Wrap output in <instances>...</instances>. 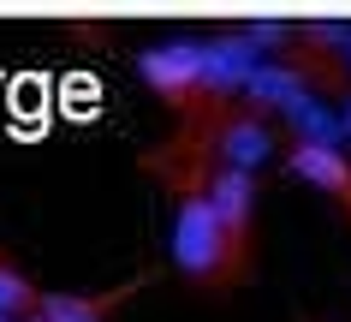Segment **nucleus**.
<instances>
[{
	"mask_svg": "<svg viewBox=\"0 0 351 322\" xmlns=\"http://www.w3.org/2000/svg\"><path fill=\"white\" fill-rule=\"evenodd\" d=\"M36 299H42V286L24 275L6 251H0V317H12V322H24L30 310H36Z\"/></svg>",
	"mask_w": 351,
	"mask_h": 322,
	"instance_id": "6e6552de",
	"label": "nucleus"
},
{
	"mask_svg": "<svg viewBox=\"0 0 351 322\" xmlns=\"http://www.w3.org/2000/svg\"><path fill=\"white\" fill-rule=\"evenodd\" d=\"M280 168L292 173V179H310L315 191H328L333 203L346 209V221H351V155L346 150H328V143H292V150L280 155Z\"/></svg>",
	"mask_w": 351,
	"mask_h": 322,
	"instance_id": "39448f33",
	"label": "nucleus"
},
{
	"mask_svg": "<svg viewBox=\"0 0 351 322\" xmlns=\"http://www.w3.org/2000/svg\"><path fill=\"white\" fill-rule=\"evenodd\" d=\"M137 286H149V275H131L125 286H108V292H42L36 317L42 322H108Z\"/></svg>",
	"mask_w": 351,
	"mask_h": 322,
	"instance_id": "423d86ee",
	"label": "nucleus"
},
{
	"mask_svg": "<svg viewBox=\"0 0 351 322\" xmlns=\"http://www.w3.org/2000/svg\"><path fill=\"white\" fill-rule=\"evenodd\" d=\"M0 322H12V317H0Z\"/></svg>",
	"mask_w": 351,
	"mask_h": 322,
	"instance_id": "f8f14e48",
	"label": "nucleus"
},
{
	"mask_svg": "<svg viewBox=\"0 0 351 322\" xmlns=\"http://www.w3.org/2000/svg\"><path fill=\"white\" fill-rule=\"evenodd\" d=\"M280 119L292 126V143H328V150H339V114L328 108V95H292L286 108H280Z\"/></svg>",
	"mask_w": 351,
	"mask_h": 322,
	"instance_id": "0eeeda50",
	"label": "nucleus"
},
{
	"mask_svg": "<svg viewBox=\"0 0 351 322\" xmlns=\"http://www.w3.org/2000/svg\"><path fill=\"white\" fill-rule=\"evenodd\" d=\"M339 66H346V78H351V42H346V60H339Z\"/></svg>",
	"mask_w": 351,
	"mask_h": 322,
	"instance_id": "9d476101",
	"label": "nucleus"
},
{
	"mask_svg": "<svg viewBox=\"0 0 351 322\" xmlns=\"http://www.w3.org/2000/svg\"><path fill=\"white\" fill-rule=\"evenodd\" d=\"M339 137H351V90L339 95Z\"/></svg>",
	"mask_w": 351,
	"mask_h": 322,
	"instance_id": "1a4fd4ad",
	"label": "nucleus"
},
{
	"mask_svg": "<svg viewBox=\"0 0 351 322\" xmlns=\"http://www.w3.org/2000/svg\"><path fill=\"white\" fill-rule=\"evenodd\" d=\"M137 78L161 95L173 114H191L197 102V78H203V42H161L137 54Z\"/></svg>",
	"mask_w": 351,
	"mask_h": 322,
	"instance_id": "7ed1b4c3",
	"label": "nucleus"
},
{
	"mask_svg": "<svg viewBox=\"0 0 351 322\" xmlns=\"http://www.w3.org/2000/svg\"><path fill=\"white\" fill-rule=\"evenodd\" d=\"M24 322H42V317H36V310H30V317H24Z\"/></svg>",
	"mask_w": 351,
	"mask_h": 322,
	"instance_id": "9b49d317",
	"label": "nucleus"
},
{
	"mask_svg": "<svg viewBox=\"0 0 351 322\" xmlns=\"http://www.w3.org/2000/svg\"><path fill=\"white\" fill-rule=\"evenodd\" d=\"M256 66H262V54L239 36V30L203 42V78H197V102H191V114H197V108H226V102H239V90L250 84ZM179 119H185V114H179Z\"/></svg>",
	"mask_w": 351,
	"mask_h": 322,
	"instance_id": "f03ea898",
	"label": "nucleus"
},
{
	"mask_svg": "<svg viewBox=\"0 0 351 322\" xmlns=\"http://www.w3.org/2000/svg\"><path fill=\"white\" fill-rule=\"evenodd\" d=\"M203 203L215 209V221L226 227V239L244 251H256V179L232 168H215L203 185Z\"/></svg>",
	"mask_w": 351,
	"mask_h": 322,
	"instance_id": "20e7f679",
	"label": "nucleus"
},
{
	"mask_svg": "<svg viewBox=\"0 0 351 322\" xmlns=\"http://www.w3.org/2000/svg\"><path fill=\"white\" fill-rule=\"evenodd\" d=\"M173 268L197 292H232L239 281L256 275V251L232 245L203 197H179V215H173Z\"/></svg>",
	"mask_w": 351,
	"mask_h": 322,
	"instance_id": "f257e3e1",
	"label": "nucleus"
}]
</instances>
